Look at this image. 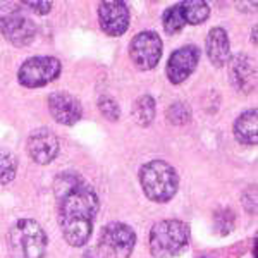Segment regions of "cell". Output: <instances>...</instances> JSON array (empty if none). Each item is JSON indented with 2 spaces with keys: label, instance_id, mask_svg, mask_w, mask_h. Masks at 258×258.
<instances>
[{
  "label": "cell",
  "instance_id": "14",
  "mask_svg": "<svg viewBox=\"0 0 258 258\" xmlns=\"http://www.w3.org/2000/svg\"><path fill=\"white\" fill-rule=\"evenodd\" d=\"M207 55L215 68H222L231 57V45H229L227 33L222 28H214L207 36Z\"/></svg>",
  "mask_w": 258,
  "mask_h": 258
},
{
  "label": "cell",
  "instance_id": "26",
  "mask_svg": "<svg viewBox=\"0 0 258 258\" xmlns=\"http://www.w3.org/2000/svg\"><path fill=\"white\" fill-rule=\"evenodd\" d=\"M251 40H253V43H256V28L253 30V36H251Z\"/></svg>",
  "mask_w": 258,
  "mask_h": 258
},
{
  "label": "cell",
  "instance_id": "2",
  "mask_svg": "<svg viewBox=\"0 0 258 258\" xmlns=\"http://www.w3.org/2000/svg\"><path fill=\"white\" fill-rule=\"evenodd\" d=\"M11 258H43L47 234L35 219H18L7 232Z\"/></svg>",
  "mask_w": 258,
  "mask_h": 258
},
{
  "label": "cell",
  "instance_id": "8",
  "mask_svg": "<svg viewBox=\"0 0 258 258\" xmlns=\"http://www.w3.org/2000/svg\"><path fill=\"white\" fill-rule=\"evenodd\" d=\"M129 57L140 71H150L162 57V40L155 31H141L129 45Z\"/></svg>",
  "mask_w": 258,
  "mask_h": 258
},
{
  "label": "cell",
  "instance_id": "10",
  "mask_svg": "<svg viewBox=\"0 0 258 258\" xmlns=\"http://www.w3.org/2000/svg\"><path fill=\"white\" fill-rule=\"evenodd\" d=\"M28 153L36 164L47 165L59 153V140L50 129H35L26 141Z\"/></svg>",
  "mask_w": 258,
  "mask_h": 258
},
{
  "label": "cell",
  "instance_id": "16",
  "mask_svg": "<svg viewBox=\"0 0 258 258\" xmlns=\"http://www.w3.org/2000/svg\"><path fill=\"white\" fill-rule=\"evenodd\" d=\"M177 6L182 12L184 23L202 24L203 21L209 19L210 7H209V4L202 2V0H186V2L177 4Z\"/></svg>",
  "mask_w": 258,
  "mask_h": 258
},
{
  "label": "cell",
  "instance_id": "15",
  "mask_svg": "<svg viewBox=\"0 0 258 258\" xmlns=\"http://www.w3.org/2000/svg\"><path fill=\"white\" fill-rule=\"evenodd\" d=\"M236 140L243 145H256L258 141V114L255 109L246 110L234 122Z\"/></svg>",
  "mask_w": 258,
  "mask_h": 258
},
{
  "label": "cell",
  "instance_id": "5",
  "mask_svg": "<svg viewBox=\"0 0 258 258\" xmlns=\"http://www.w3.org/2000/svg\"><path fill=\"white\" fill-rule=\"evenodd\" d=\"M0 33L16 47L30 45L36 35L35 23L24 14L18 2H0Z\"/></svg>",
  "mask_w": 258,
  "mask_h": 258
},
{
  "label": "cell",
  "instance_id": "7",
  "mask_svg": "<svg viewBox=\"0 0 258 258\" xmlns=\"http://www.w3.org/2000/svg\"><path fill=\"white\" fill-rule=\"evenodd\" d=\"M136 244V234L122 222H110L102 229L98 246L107 258H129Z\"/></svg>",
  "mask_w": 258,
  "mask_h": 258
},
{
  "label": "cell",
  "instance_id": "18",
  "mask_svg": "<svg viewBox=\"0 0 258 258\" xmlns=\"http://www.w3.org/2000/svg\"><path fill=\"white\" fill-rule=\"evenodd\" d=\"M18 172V157L9 150H0V184H9Z\"/></svg>",
  "mask_w": 258,
  "mask_h": 258
},
{
  "label": "cell",
  "instance_id": "24",
  "mask_svg": "<svg viewBox=\"0 0 258 258\" xmlns=\"http://www.w3.org/2000/svg\"><path fill=\"white\" fill-rule=\"evenodd\" d=\"M26 9H31L33 12H36V14H48L50 9H52V2H24L23 4Z\"/></svg>",
  "mask_w": 258,
  "mask_h": 258
},
{
  "label": "cell",
  "instance_id": "13",
  "mask_svg": "<svg viewBox=\"0 0 258 258\" xmlns=\"http://www.w3.org/2000/svg\"><path fill=\"white\" fill-rule=\"evenodd\" d=\"M48 109L52 117L59 124H64V126L76 124L83 114L81 102L68 91H57V93L50 95Z\"/></svg>",
  "mask_w": 258,
  "mask_h": 258
},
{
  "label": "cell",
  "instance_id": "6",
  "mask_svg": "<svg viewBox=\"0 0 258 258\" xmlns=\"http://www.w3.org/2000/svg\"><path fill=\"white\" fill-rule=\"evenodd\" d=\"M60 74V62L55 57H30L21 64L18 80L26 88H40L57 80Z\"/></svg>",
  "mask_w": 258,
  "mask_h": 258
},
{
  "label": "cell",
  "instance_id": "4",
  "mask_svg": "<svg viewBox=\"0 0 258 258\" xmlns=\"http://www.w3.org/2000/svg\"><path fill=\"white\" fill-rule=\"evenodd\" d=\"M189 241V227L177 219L160 220L150 231V253L155 258H174L186 248Z\"/></svg>",
  "mask_w": 258,
  "mask_h": 258
},
{
  "label": "cell",
  "instance_id": "17",
  "mask_svg": "<svg viewBox=\"0 0 258 258\" xmlns=\"http://www.w3.org/2000/svg\"><path fill=\"white\" fill-rule=\"evenodd\" d=\"M133 117L140 126L147 127L155 119V100L150 95H141V97L133 103Z\"/></svg>",
  "mask_w": 258,
  "mask_h": 258
},
{
  "label": "cell",
  "instance_id": "20",
  "mask_svg": "<svg viewBox=\"0 0 258 258\" xmlns=\"http://www.w3.org/2000/svg\"><path fill=\"white\" fill-rule=\"evenodd\" d=\"M167 119L170 124H174V126H184V124H188L191 119V109L184 102H176L169 107Z\"/></svg>",
  "mask_w": 258,
  "mask_h": 258
},
{
  "label": "cell",
  "instance_id": "9",
  "mask_svg": "<svg viewBox=\"0 0 258 258\" xmlns=\"http://www.w3.org/2000/svg\"><path fill=\"white\" fill-rule=\"evenodd\" d=\"M98 21L102 30L110 36L124 35L129 26V9L127 4L107 0L98 6Z\"/></svg>",
  "mask_w": 258,
  "mask_h": 258
},
{
  "label": "cell",
  "instance_id": "11",
  "mask_svg": "<svg viewBox=\"0 0 258 258\" xmlns=\"http://www.w3.org/2000/svg\"><path fill=\"white\" fill-rule=\"evenodd\" d=\"M200 59V50L195 45H184L172 52L167 60V78L170 83L179 85L195 71Z\"/></svg>",
  "mask_w": 258,
  "mask_h": 258
},
{
  "label": "cell",
  "instance_id": "1",
  "mask_svg": "<svg viewBox=\"0 0 258 258\" xmlns=\"http://www.w3.org/2000/svg\"><path fill=\"white\" fill-rule=\"evenodd\" d=\"M59 207V226L71 246L81 248L93 231V219L98 212V197L88 182L74 174H60L53 182Z\"/></svg>",
  "mask_w": 258,
  "mask_h": 258
},
{
  "label": "cell",
  "instance_id": "23",
  "mask_svg": "<svg viewBox=\"0 0 258 258\" xmlns=\"http://www.w3.org/2000/svg\"><path fill=\"white\" fill-rule=\"evenodd\" d=\"M255 189H256L255 186H251V188L244 191V195H243V207L248 212H251V214L256 212V191Z\"/></svg>",
  "mask_w": 258,
  "mask_h": 258
},
{
  "label": "cell",
  "instance_id": "19",
  "mask_svg": "<svg viewBox=\"0 0 258 258\" xmlns=\"http://www.w3.org/2000/svg\"><path fill=\"white\" fill-rule=\"evenodd\" d=\"M162 23H164V30L169 33V35H174V33L181 31L182 26H184V18H182V12L179 9V6H172L169 7L167 11L162 16Z\"/></svg>",
  "mask_w": 258,
  "mask_h": 258
},
{
  "label": "cell",
  "instance_id": "25",
  "mask_svg": "<svg viewBox=\"0 0 258 258\" xmlns=\"http://www.w3.org/2000/svg\"><path fill=\"white\" fill-rule=\"evenodd\" d=\"M83 258H107V255L102 251V248L97 244V246H90L88 249H86Z\"/></svg>",
  "mask_w": 258,
  "mask_h": 258
},
{
  "label": "cell",
  "instance_id": "12",
  "mask_svg": "<svg viewBox=\"0 0 258 258\" xmlns=\"http://www.w3.org/2000/svg\"><path fill=\"white\" fill-rule=\"evenodd\" d=\"M229 80L239 93H251L256 85L255 62L244 53L229 57Z\"/></svg>",
  "mask_w": 258,
  "mask_h": 258
},
{
  "label": "cell",
  "instance_id": "3",
  "mask_svg": "<svg viewBox=\"0 0 258 258\" xmlns=\"http://www.w3.org/2000/svg\"><path fill=\"white\" fill-rule=\"evenodd\" d=\"M140 182L145 197L157 203L169 202L179 189L176 169L164 160H152L145 164L140 169Z\"/></svg>",
  "mask_w": 258,
  "mask_h": 258
},
{
  "label": "cell",
  "instance_id": "21",
  "mask_svg": "<svg viewBox=\"0 0 258 258\" xmlns=\"http://www.w3.org/2000/svg\"><path fill=\"white\" fill-rule=\"evenodd\" d=\"M236 215L231 209H220L215 212L214 215V226L215 231H219L220 234H229L231 229L234 227Z\"/></svg>",
  "mask_w": 258,
  "mask_h": 258
},
{
  "label": "cell",
  "instance_id": "22",
  "mask_svg": "<svg viewBox=\"0 0 258 258\" xmlns=\"http://www.w3.org/2000/svg\"><path fill=\"white\" fill-rule=\"evenodd\" d=\"M98 109L105 119H109V120H117L119 119V105L115 103L114 98L102 97L98 100Z\"/></svg>",
  "mask_w": 258,
  "mask_h": 258
}]
</instances>
